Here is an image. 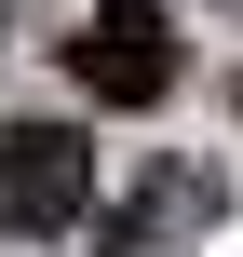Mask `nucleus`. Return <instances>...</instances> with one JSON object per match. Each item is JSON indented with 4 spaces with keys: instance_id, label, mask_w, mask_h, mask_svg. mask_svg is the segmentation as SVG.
Wrapping results in <instances>:
<instances>
[{
    "instance_id": "obj_1",
    "label": "nucleus",
    "mask_w": 243,
    "mask_h": 257,
    "mask_svg": "<svg viewBox=\"0 0 243 257\" xmlns=\"http://www.w3.org/2000/svg\"><path fill=\"white\" fill-rule=\"evenodd\" d=\"M68 81H81L95 108H162V95H176V14H162V0H95V14L68 27Z\"/></svg>"
},
{
    "instance_id": "obj_2",
    "label": "nucleus",
    "mask_w": 243,
    "mask_h": 257,
    "mask_svg": "<svg viewBox=\"0 0 243 257\" xmlns=\"http://www.w3.org/2000/svg\"><path fill=\"white\" fill-rule=\"evenodd\" d=\"M81 217H95V136L0 122V244H41V230H81Z\"/></svg>"
},
{
    "instance_id": "obj_3",
    "label": "nucleus",
    "mask_w": 243,
    "mask_h": 257,
    "mask_svg": "<svg viewBox=\"0 0 243 257\" xmlns=\"http://www.w3.org/2000/svg\"><path fill=\"white\" fill-rule=\"evenodd\" d=\"M216 217H230V176H216V163H162V176L95 230V257H162L176 230H216Z\"/></svg>"
}]
</instances>
